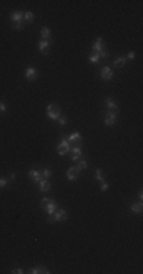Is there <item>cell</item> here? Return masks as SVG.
<instances>
[{
  "label": "cell",
  "instance_id": "12",
  "mask_svg": "<svg viewBox=\"0 0 143 274\" xmlns=\"http://www.w3.org/2000/svg\"><path fill=\"white\" fill-rule=\"evenodd\" d=\"M91 49H93V52H96V53H100V52H102L104 49H107V47L104 46V40H102V38H96V41L93 43Z\"/></svg>",
  "mask_w": 143,
  "mask_h": 274
},
{
  "label": "cell",
  "instance_id": "2",
  "mask_svg": "<svg viewBox=\"0 0 143 274\" xmlns=\"http://www.w3.org/2000/svg\"><path fill=\"white\" fill-rule=\"evenodd\" d=\"M46 114L50 120H58V117L63 114L61 113V107L56 105V104H49L47 108H46Z\"/></svg>",
  "mask_w": 143,
  "mask_h": 274
},
{
  "label": "cell",
  "instance_id": "5",
  "mask_svg": "<svg viewBox=\"0 0 143 274\" xmlns=\"http://www.w3.org/2000/svg\"><path fill=\"white\" fill-rule=\"evenodd\" d=\"M67 140L70 142V143H75L76 146H81L82 145V137H81V132H72L69 137H67Z\"/></svg>",
  "mask_w": 143,
  "mask_h": 274
},
{
  "label": "cell",
  "instance_id": "6",
  "mask_svg": "<svg viewBox=\"0 0 143 274\" xmlns=\"http://www.w3.org/2000/svg\"><path fill=\"white\" fill-rule=\"evenodd\" d=\"M81 154H82V149H81V146H76V145H73V146L70 148V159H72V162H76V160H79V159H81Z\"/></svg>",
  "mask_w": 143,
  "mask_h": 274
},
{
  "label": "cell",
  "instance_id": "27",
  "mask_svg": "<svg viewBox=\"0 0 143 274\" xmlns=\"http://www.w3.org/2000/svg\"><path fill=\"white\" fill-rule=\"evenodd\" d=\"M47 203H49V198H46V197H44V198H41V201H40V207L44 210V209H46V206H47Z\"/></svg>",
  "mask_w": 143,
  "mask_h": 274
},
{
  "label": "cell",
  "instance_id": "29",
  "mask_svg": "<svg viewBox=\"0 0 143 274\" xmlns=\"http://www.w3.org/2000/svg\"><path fill=\"white\" fill-rule=\"evenodd\" d=\"M8 186V180L6 178H0V189H3Z\"/></svg>",
  "mask_w": 143,
  "mask_h": 274
},
{
  "label": "cell",
  "instance_id": "30",
  "mask_svg": "<svg viewBox=\"0 0 143 274\" xmlns=\"http://www.w3.org/2000/svg\"><path fill=\"white\" fill-rule=\"evenodd\" d=\"M23 272H25V271H23L22 268H14V269H12V274H23Z\"/></svg>",
  "mask_w": 143,
  "mask_h": 274
},
{
  "label": "cell",
  "instance_id": "14",
  "mask_svg": "<svg viewBox=\"0 0 143 274\" xmlns=\"http://www.w3.org/2000/svg\"><path fill=\"white\" fill-rule=\"evenodd\" d=\"M105 107L108 108V111H113V113H117V110H119V107H117V104L114 102L113 98H107L105 99Z\"/></svg>",
  "mask_w": 143,
  "mask_h": 274
},
{
  "label": "cell",
  "instance_id": "20",
  "mask_svg": "<svg viewBox=\"0 0 143 274\" xmlns=\"http://www.w3.org/2000/svg\"><path fill=\"white\" fill-rule=\"evenodd\" d=\"M23 20H25L26 23H32V22H34V12H32V11H26L25 15H23Z\"/></svg>",
  "mask_w": 143,
  "mask_h": 274
},
{
  "label": "cell",
  "instance_id": "18",
  "mask_svg": "<svg viewBox=\"0 0 143 274\" xmlns=\"http://www.w3.org/2000/svg\"><path fill=\"white\" fill-rule=\"evenodd\" d=\"M141 210H143V204H141V201H138V203H132V204H131V212H132V213H141Z\"/></svg>",
  "mask_w": 143,
  "mask_h": 274
},
{
  "label": "cell",
  "instance_id": "32",
  "mask_svg": "<svg viewBox=\"0 0 143 274\" xmlns=\"http://www.w3.org/2000/svg\"><path fill=\"white\" fill-rule=\"evenodd\" d=\"M6 111V105L3 102H0V113H5Z\"/></svg>",
  "mask_w": 143,
  "mask_h": 274
},
{
  "label": "cell",
  "instance_id": "19",
  "mask_svg": "<svg viewBox=\"0 0 143 274\" xmlns=\"http://www.w3.org/2000/svg\"><path fill=\"white\" fill-rule=\"evenodd\" d=\"M125 63H126V58H125V57H119V58H116V60H114V63H113V64H114V67H116V69H120V67H123V66H125Z\"/></svg>",
  "mask_w": 143,
  "mask_h": 274
},
{
  "label": "cell",
  "instance_id": "16",
  "mask_svg": "<svg viewBox=\"0 0 143 274\" xmlns=\"http://www.w3.org/2000/svg\"><path fill=\"white\" fill-rule=\"evenodd\" d=\"M29 272H32V274H50V271L46 266H34L29 269Z\"/></svg>",
  "mask_w": 143,
  "mask_h": 274
},
{
  "label": "cell",
  "instance_id": "21",
  "mask_svg": "<svg viewBox=\"0 0 143 274\" xmlns=\"http://www.w3.org/2000/svg\"><path fill=\"white\" fill-rule=\"evenodd\" d=\"M50 35H52V32H50L49 28H43V29H41V38H43V40H49Z\"/></svg>",
  "mask_w": 143,
  "mask_h": 274
},
{
  "label": "cell",
  "instance_id": "9",
  "mask_svg": "<svg viewBox=\"0 0 143 274\" xmlns=\"http://www.w3.org/2000/svg\"><path fill=\"white\" fill-rule=\"evenodd\" d=\"M113 76H114V73H113V70H111L110 67L105 66V67L100 69V78H102L104 81H111Z\"/></svg>",
  "mask_w": 143,
  "mask_h": 274
},
{
  "label": "cell",
  "instance_id": "4",
  "mask_svg": "<svg viewBox=\"0 0 143 274\" xmlns=\"http://www.w3.org/2000/svg\"><path fill=\"white\" fill-rule=\"evenodd\" d=\"M67 219V212L64 209H58L52 216H47V222H63Z\"/></svg>",
  "mask_w": 143,
  "mask_h": 274
},
{
  "label": "cell",
  "instance_id": "3",
  "mask_svg": "<svg viewBox=\"0 0 143 274\" xmlns=\"http://www.w3.org/2000/svg\"><path fill=\"white\" fill-rule=\"evenodd\" d=\"M70 148H72V143L67 140V137L66 135H63V139L60 140V143L56 145V151H58V154L60 156H66V154H69L70 152Z\"/></svg>",
  "mask_w": 143,
  "mask_h": 274
},
{
  "label": "cell",
  "instance_id": "10",
  "mask_svg": "<svg viewBox=\"0 0 143 274\" xmlns=\"http://www.w3.org/2000/svg\"><path fill=\"white\" fill-rule=\"evenodd\" d=\"M56 210H58V204H56V201L49 200V203H47V206H46V209H44V212L47 213V216H52Z\"/></svg>",
  "mask_w": 143,
  "mask_h": 274
},
{
  "label": "cell",
  "instance_id": "28",
  "mask_svg": "<svg viewBox=\"0 0 143 274\" xmlns=\"http://www.w3.org/2000/svg\"><path fill=\"white\" fill-rule=\"evenodd\" d=\"M107 189H108V183H107L105 180H102V181H100V190H102V192H105Z\"/></svg>",
  "mask_w": 143,
  "mask_h": 274
},
{
  "label": "cell",
  "instance_id": "31",
  "mask_svg": "<svg viewBox=\"0 0 143 274\" xmlns=\"http://www.w3.org/2000/svg\"><path fill=\"white\" fill-rule=\"evenodd\" d=\"M134 58H135V52H129L126 55V60H134Z\"/></svg>",
  "mask_w": 143,
  "mask_h": 274
},
{
  "label": "cell",
  "instance_id": "25",
  "mask_svg": "<svg viewBox=\"0 0 143 274\" xmlns=\"http://www.w3.org/2000/svg\"><path fill=\"white\" fill-rule=\"evenodd\" d=\"M66 123H67V117H66V116H63V114H61V116H60V117H58V125H61V126H64V125H66Z\"/></svg>",
  "mask_w": 143,
  "mask_h": 274
},
{
  "label": "cell",
  "instance_id": "24",
  "mask_svg": "<svg viewBox=\"0 0 143 274\" xmlns=\"http://www.w3.org/2000/svg\"><path fill=\"white\" fill-rule=\"evenodd\" d=\"M76 168H78L79 171H84V169H87V168H88V163H87L85 160H81V162L78 163V166H76Z\"/></svg>",
  "mask_w": 143,
  "mask_h": 274
},
{
  "label": "cell",
  "instance_id": "8",
  "mask_svg": "<svg viewBox=\"0 0 143 274\" xmlns=\"http://www.w3.org/2000/svg\"><path fill=\"white\" fill-rule=\"evenodd\" d=\"M25 78H26L28 81H35V79L38 78V72H37V69H34V67H28V69L25 70Z\"/></svg>",
  "mask_w": 143,
  "mask_h": 274
},
{
  "label": "cell",
  "instance_id": "26",
  "mask_svg": "<svg viewBox=\"0 0 143 274\" xmlns=\"http://www.w3.org/2000/svg\"><path fill=\"white\" fill-rule=\"evenodd\" d=\"M94 178H96L97 181H102V180H104V175H102V171H100V169H97V171H96Z\"/></svg>",
  "mask_w": 143,
  "mask_h": 274
},
{
  "label": "cell",
  "instance_id": "1",
  "mask_svg": "<svg viewBox=\"0 0 143 274\" xmlns=\"http://www.w3.org/2000/svg\"><path fill=\"white\" fill-rule=\"evenodd\" d=\"M23 15H25V12H23V11H14V12H11L9 19H11L12 29H15V31H20V29H23V23H25V20H23Z\"/></svg>",
  "mask_w": 143,
  "mask_h": 274
},
{
  "label": "cell",
  "instance_id": "17",
  "mask_svg": "<svg viewBox=\"0 0 143 274\" xmlns=\"http://www.w3.org/2000/svg\"><path fill=\"white\" fill-rule=\"evenodd\" d=\"M29 177H31V180H34L35 183H38V181L41 180V171H38V169H31V171H29Z\"/></svg>",
  "mask_w": 143,
  "mask_h": 274
},
{
  "label": "cell",
  "instance_id": "7",
  "mask_svg": "<svg viewBox=\"0 0 143 274\" xmlns=\"http://www.w3.org/2000/svg\"><path fill=\"white\" fill-rule=\"evenodd\" d=\"M79 172H81V171H79L76 166L69 168V169H67V180H69V181H75V180H78Z\"/></svg>",
  "mask_w": 143,
  "mask_h": 274
},
{
  "label": "cell",
  "instance_id": "15",
  "mask_svg": "<svg viewBox=\"0 0 143 274\" xmlns=\"http://www.w3.org/2000/svg\"><path fill=\"white\" fill-rule=\"evenodd\" d=\"M38 187H40L41 192H49V190H50V181H49L47 178H41V180L38 181Z\"/></svg>",
  "mask_w": 143,
  "mask_h": 274
},
{
  "label": "cell",
  "instance_id": "22",
  "mask_svg": "<svg viewBox=\"0 0 143 274\" xmlns=\"http://www.w3.org/2000/svg\"><path fill=\"white\" fill-rule=\"evenodd\" d=\"M88 60H90V63H93V64H96V63L100 61V58H99V55H97L96 52H91V55L88 57Z\"/></svg>",
  "mask_w": 143,
  "mask_h": 274
},
{
  "label": "cell",
  "instance_id": "33",
  "mask_svg": "<svg viewBox=\"0 0 143 274\" xmlns=\"http://www.w3.org/2000/svg\"><path fill=\"white\" fill-rule=\"evenodd\" d=\"M9 178H11V180H15V174H14V172H12V174H11V175H9Z\"/></svg>",
  "mask_w": 143,
  "mask_h": 274
},
{
  "label": "cell",
  "instance_id": "34",
  "mask_svg": "<svg viewBox=\"0 0 143 274\" xmlns=\"http://www.w3.org/2000/svg\"><path fill=\"white\" fill-rule=\"evenodd\" d=\"M138 198H140V200L143 198V192H141V190H138Z\"/></svg>",
  "mask_w": 143,
  "mask_h": 274
},
{
  "label": "cell",
  "instance_id": "13",
  "mask_svg": "<svg viewBox=\"0 0 143 274\" xmlns=\"http://www.w3.org/2000/svg\"><path fill=\"white\" fill-rule=\"evenodd\" d=\"M49 49H50V41H49V40H41V41L38 43V50H40L43 55H46V53L49 52Z\"/></svg>",
  "mask_w": 143,
  "mask_h": 274
},
{
  "label": "cell",
  "instance_id": "11",
  "mask_svg": "<svg viewBox=\"0 0 143 274\" xmlns=\"http://www.w3.org/2000/svg\"><path fill=\"white\" fill-rule=\"evenodd\" d=\"M104 122H105L107 126H113V125L116 123V113L107 111V113H105V117H104Z\"/></svg>",
  "mask_w": 143,
  "mask_h": 274
},
{
  "label": "cell",
  "instance_id": "23",
  "mask_svg": "<svg viewBox=\"0 0 143 274\" xmlns=\"http://www.w3.org/2000/svg\"><path fill=\"white\" fill-rule=\"evenodd\" d=\"M50 175H52V171H50V169H47V168H46V169H43V171H41V178H47V180H49V178H50Z\"/></svg>",
  "mask_w": 143,
  "mask_h": 274
}]
</instances>
